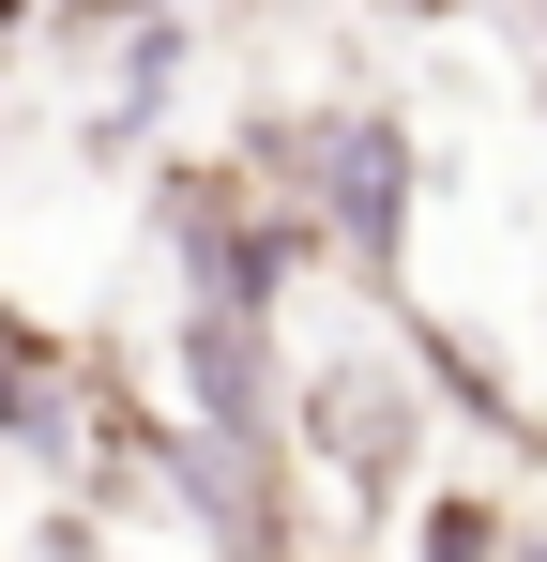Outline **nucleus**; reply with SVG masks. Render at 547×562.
I'll use <instances>...</instances> for the list:
<instances>
[{
  "label": "nucleus",
  "mask_w": 547,
  "mask_h": 562,
  "mask_svg": "<svg viewBox=\"0 0 547 562\" xmlns=\"http://www.w3.org/2000/svg\"><path fill=\"white\" fill-rule=\"evenodd\" d=\"M0 441H31V457H62V441H77V366H62L15 304H0Z\"/></svg>",
  "instance_id": "obj_3"
},
{
  "label": "nucleus",
  "mask_w": 547,
  "mask_h": 562,
  "mask_svg": "<svg viewBox=\"0 0 547 562\" xmlns=\"http://www.w3.org/2000/svg\"><path fill=\"white\" fill-rule=\"evenodd\" d=\"M320 395H335V411H320V441H335V457H395V441H411V395H380V380H320Z\"/></svg>",
  "instance_id": "obj_4"
},
{
  "label": "nucleus",
  "mask_w": 547,
  "mask_h": 562,
  "mask_svg": "<svg viewBox=\"0 0 547 562\" xmlns=\"http://www.w3.org/2000/svg\"><path fill=\"white\" fill-rule=\"evenodd\" d=\"M411 562H502V502H426V548Z\"/></svg>",
  "instance_id": "obj_5"
},
{
  "label": "nucleus",
  "mask_w": 547,
  "mask_h": 562,
  "mask_svg": "<svg viewBox=\"0 0 547 562\" xmlns=\"http://www.w3.org/2000/svg\"><path fill=\"white\" fill-rule=\"evenodd\" d=\"M182 395H198V426H228V441H274L289 411V380H274V319L244 304H182Z\"/></svg>",
  "instance_id": "obj_2"
},
{
  "label": "nucleus",
  "mask_w": 547,
  "mask_h": 562,
  "mask_svg": "<svg viewBox=\"0 0 547 562\" xmlns=\"http://www.w3.org/2000/svg\"><path fill=\"white\" fill-rule=\"evenodd\" d=\"M91 15H168V0H91Z\"/></svg>",
  "instance_id": "obj_6"
},
{
  "label": "nucleus",
  "mask_w": 547,
  "mask_h": 562,
  "mask_svg": "<svg viewBox=\"0 0 547 562\" xmlns=\"http://www.w3.org/2000/svg\"><path fill=\"white\" fill-rule=\"evenodd\" d=\"M274 183L304 198V228H335L365 274L411 244V137H395L380 106H335L320 137H289V168H274Z\"/></svg>",
  "instance_id": "obj_1"
},
{
  "label": "nucleus",
  "mask_w": 547,
  "mask_h": 562,
  "mask_svg": "<svg viewBox=\"0 0 547 562\" xmlns=\"http://www.w3.org/2000/svg\"><path fill=\"white\" fill-rule=\"evenodd\" d=\"M395 15H456V0H395Z\"/></svg>",
  "instance_id": "obj_7"
},
{
  "label": "nucleus",
  "mask_w": 547,
  "mask_h": 562,
  "mask_svg": "<svg viewBox=\"0 0 547 562\" xmlns=\"http://www.w3.org/2000/svg\"><path fill=\"white\" fill-rule=\"evenodd\" d=\"M15 15H31V0H0V31H15Z\"/></svg>",
  "instance_id": "obj_8"
}]
</instances>
